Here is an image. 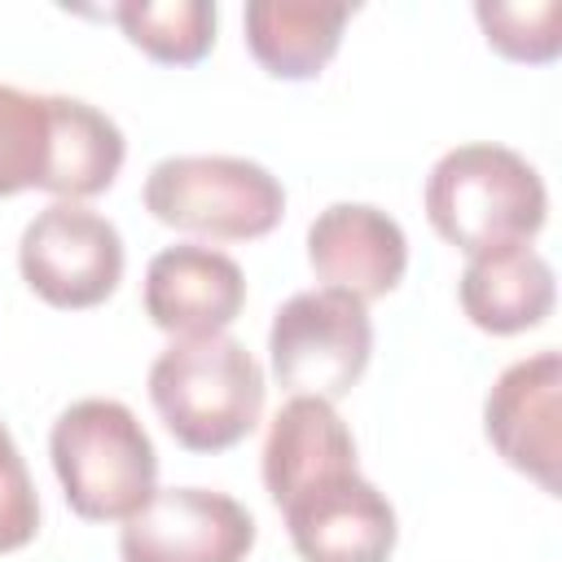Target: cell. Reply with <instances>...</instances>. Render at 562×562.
<instances>
[{"instance_id":"obj_18","label":"cell","mask_w":562,"mask_h":562,"mask_svg":"<svg viewBox=\"0 0 562 562\" xmlns=\"http://www.w3.org/2000/svg\"><path fill=\"white\" fill-rule=\"evenodd\" d=\"M35 531H40V496L9 426L0 422V553L31 544Z\"/></svg>"},{"instance_id":"obj_6","label":"cell","mask_w":562,"mask_h":562,"mask_svg":"<svg viewBox=\"0 0 562 562\" xmlns=\"http://www.w3.org/2000/svg\"><path fill=\"white\" fill-rule=\"evenodd\" d=\"M373 321L369 307L342 290L316 285L290 294L268 325V369L281 391L312 400H342L369 369Z\"/></svg>"},{"instance_id":"obj_5","label":"cell","mask_w":562,"mask_h":562,"mask_svg":"<svg viewBox=\"0 0 562 562\" xmlns=\"http://www.w3.org/2000/svg\"><path fill=\"white\" fill-rule=\"evenodd\" d=\"M145 211L180 233L211 241L268 237L285 215L281 180L241 154H171L145 176Z\"/></svg>"},{"instance_id":"obj_14","label":"cell","mask_w":562,"mask_h":562,"mask_svg":"<svg viewBox=\"0 0 562 562\" xmlns=\"http://www.w3.org/2000/svg\"><path fill=\"white\" fill-rule=\"evenodd\" d=\"M338 470H360L347 422L329 400L290 395L263 439V487L272 505H285L294 492Z\"/></svg>"},{"instance_id":"obj_9","label":"cell","mask_w":562,"mask_h":562,"mask_svg":"<svg viewBox=\"0 0 562 562\" xmlns=\"http://www.w3.org/2000/svg\"><path fill=\"white\" fill-rule=\"evenodd\" d=\"M562 356L553 347L501 369L483 400V435L505 465L558 496L562 465Z\"/></svg>"},{"instance_id":"obj_16","label":"cell","mask_w":562,"mask_h":562,"mask_svg":"<svg viewBox=\"0 0 562 562\" xmlns=\"http://www.w3.org/2000/svg\"><path fill=\"white\" fill-rule=\"evenodd\" d=\"M123 35L162 66H193L215 44L211 0H123L110 9Z\"/></svg>"},{"instance_id":"obj_17","label":"cell","mask_w":562,"mask_h":562,"mask_svg":"<svg viewBox=\"0 0 562 562\" xmlns=\"http://www.w3.org/2000/svg\"><path fill=\"white\" fill-rule=\"evenodd\" d=\"M474 18H479L487 44L509 61L544 66L562 48V4L558 0H527V4L479 0Z\"/></svg>"},{"instance_id":"obj_2","label":"cell","mask_w":562,"mask_h":562,"mask_svg":"<svg viewBox=\"0 0 562 562\" xmlns=\"http://www.w3.org/2000/svg\"><path fill=\"white\" fill-rule=\"evenodd\" d=\"M149 404L189 452L241 443L263 413V364L233 334L171 338L149 364Z\"/></svg>"},{"instance_id":"obj_13","label":"cell","mask_w":562,"mask_h":562,"mask_svg":"<svg viewBox=\"0 0 562 562\" xmlns=\"http://www.w3.org/2000/svg\"><path fill=\"white\" fill-rule=\"evenodd\" d=\"M457 299L474 329L509 338V334L536 329L553 312L558 285H553L549 259L531 241H514V246L465 255Z\"/></svg>"},{"instance_id":"obj_15","label":"cell","mask_w":562,"mask_h":562,"mask_svg":"<svg viewBox=\"0 0 562 562\" xmlns=\"http://www.w3.org/2000/svg\"><path fill=\"white\" fill-rule=\"evenodd\" d=\"M351 4L342 0H250L246 44L272 79H316L342 44Z\"/></svg>"},{"instance_id":"obj_4","label":"cell","mask_w":562,"mask_h":562,"mask_svg":"<svg viewBox=\"0 0 562 562\" xmlns=\"http://www.w3.org/2000/svg\"><path fill=\"white\" fill-rule=\"evenodd\" d=\"M66 505L88 522H123L158 492V452L140 417L110 395L66 404L48 430Z\"/></svg>"},{"instance_id":"obj_3","label":"cell","mask_w":562,"mask_h":562,"mask_svg":"<svg viewBox=\"0 0 562 562\" xmlns=\"http://www.w3.org/2000/svg\"><path fill=\"white\" fill-rule=\"evenodd\" d=\"M422 202L430 228L461 255L531 241L549 215L540 171L496 140H470L439 154Z\"/></svg>"},{"instance_id":"obj_11","label":"cell","mask_w":562,"mask_h":562,"mask_svg":"<svg viewBox=\"0 0 562 562\" xmlns=\"http://www.w3.org/2000/svg\"><path fill=\"white\" fill-rule=\"evenodd\" d=\"M307 263L321 285L360 299H386L408 272V237L373 202H329L307 224Z\"/></svg>"},{"instance_id":"obj_1","label":"cell","mask_w":562,"mask_h":562,"mask_svg":"<svg viewBox=\"0 0 562 562\" xmlns=\"http://www.w3.org/2000/svg\"><path fill=\"white\" fill-rule=\"evenodd\" d=\"M123 158V127L92 101L0 83V198L44 189L83 202L119 180Z\"/></svg>"},{"instance_id":"obj_8","label":"cell","mask_w":562,"mask_h":562,"mask_svg":"<svg viewBox=\"0 0 562 562\" xmlns=\"http://www.w3.org/2000/svg\"><path fill=\"white\" fill-rule=\"evenodd\" d=\"M250 549V509L211 487H158L119 531L123 562H246Z\"/></svg>"},{"instance_id":"obj_10","label":"cell","mask_w":562,"mask_h":562,"mask_svg":"<svg viewBox=\"0 0 562 562\" xmlns=\"http://www.w3.org/2000/svg\"><path fill=\"white\" fill-rule=\"evenodd\" d=\"M277 509L303 562H386L395 553V509L360 470L325 474Z\"/></svg>"},{"instance_id":"obj_12","label":"cell","mask_w":562,"mask_h":562,"mask_svg":"<svg viewBox=\"0 0 562 562\" xmlns=\"http://www.w3.org/2000/svg\"><path fill=\"white\" fill-rule=\"evenodd\" d=\"M246 307V272L233 255L176 241L145 268V316L171 338L224 334Z\"/></svg>"},{"instance_id":"obj_7","label":"cell","mask_w":562,"mask_h":562,"mask_svg":"<svg viewBox=\"0 0 562 562\" xmlns=\"http://www.w3.org/2000/svg\"><path fill=\"white\" fill-rule=\"evenodd\" d=\"M123 237L114 220L83 202H48L35 211L18 241L22 281L61 312L105 303L123 281Z\"/></svg>"}]
</instances>
